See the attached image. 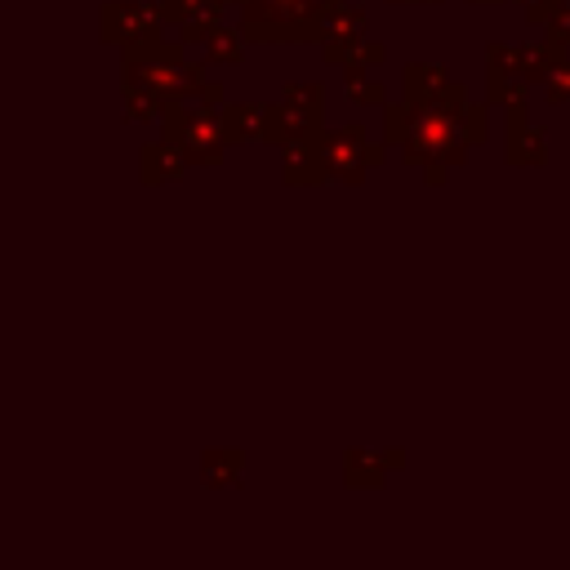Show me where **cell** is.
<instances>
[{
    "mask_svg": "<svg viewBox=\"0 0 570 570\" xmlns=\"http://www.w3.org/2000/svg\"><path fill=\"white\" fill-rule=\"evenodd\" d=\"M223 120L232 142H272V102H227Z\"/></svg>",
    "mask_w": 570,
    "mask_h": 570,
    "instance_id": "13",
    "label": "cell"
},
{
    "mask_svg": "<svg viewBox=\"0 0 570 570\" xmlns=\"http://www.w3.org/2000/svg\"><path fill=\"white\" fill-rule=\"evenodd\" d=\"M365 27H370L365 9H361V4L338 0V4L325 13V22H321V49H343V45H356V40H365Z\"/></svg>",
    "mask_w": 570,
    "mask_h": 570,
    "instance_id": "14",
    "label": "cell"
},
{
    "mask_svg": "<svg viewBox=\"0 0 570 570\" xmlns=\"http://www.w3.org/2000/svg\"><path fill=\"white\" fill-rule=\"evenodd\" d=\"M178 45L160 36V40L138 45V49L125 53V71H120L125 120H151L169 102L191 98V94L205 89V67L200 62H183Z\"/></svg>",
    "mask_w": 570,
    "mask_h": 570,
    "instance_id": "2",
    "label": "cell"
},
{
    "mask_svg": "<svg viewBox=\"0 0 570 570\" xmlns=\"http://www.w3.org/2000/svg\"><path fill=\"white\" fill-rule=\"evenodd\" d=\"M183 169H187V156L169 142V138H160V142H151V147H142V156H138V174H142V183H174V178H183Z\"/></svg>",
    "mask_w": 570,
    "mask_h": 570,
    "instance_id": "15",
    "label": "cell"
},
{
    "mask_svg": "<svg viewBox=\"0 0 570 570\" xmlns=\"http://www.w3.org/2000/svg\"><path fill=\"white\" fill-rule=\"evenodd\" d=\"M383 129H387V142H396L401 160L414 165L432 187H441L445 174L468 160V147L485 142V107H476L468 89L454 85L432 107L401 98L396 107H387Z\"/></svg>",
    "mask_w": 570,
    "mask_h": 570,
    "instance_id": "1",
    "label": "cell"
},
{
    "mask_svg": "<svg viewBox=\"0 0 570 570\" xmlns=\"http://www.w3.org/2000/svg\"><path fill=\"white\" fill-rule=\"evenodd\" d=\"M548 129L539 120L525 116V107H508V142H503V160L508 165H543L548 160Z\"/></svg>",
    "mask_w": 570,
    "mask_h": 570,
    "instance_id": "10",
    "label": "cell"
},
{
    "mask_svg": "<svg viewBox=\"0 0 570 570\" xmlns=\"http://www.w3.org/2000/svg\"><path fill=\"white\" fill-rule=\"evenodd\" d=\"M396 468H405V450H347L343 454V481L379 490Z\"/></svg>",
    "mask_w": 570,
    "mask_h": 570,
    "instance_id": "11",
    "label": "cell"
},
{
    "mask_svg": "<svg viewBox=\"0 0 570 570\" xmlns=\"http://www.w3.org/2000/svg\"><path fill=\"white\" fill-rule=\"evenodd\" d=\"M543 31H548L557 45H566V49H570V4H557V9L543 18Z\"/></svg>",
    "mask_w": 570,
    "mask_h": 570,
    "instance_id": "21",
    "label": "cell"
},
{
    "mask_svg": "<svg viewBox=\"0 0 570 570\" xmlns=\"http://www.w3.org/2000/svg\"><path fill=\"white\" fill-rule=\"evenodd\" d=\"M472 4H503V0H472Z\"/></svg>",
    "mask_w": 570,
    "mask_h": 570,
    "instance_id": "24",
    "label": "cell"
},
{
    "mask_svg": "<svg viewBox=\"0 0 570 570\" xmlns=\"http://www.w3.org/2000/svg\"><path fill=\"white\" fill-rule=\"evenodd\" d=\"M316 156H321V178L325 183H365V174L374 165H383V147L370 142L361 120L325 129L316 138Z\"/></svg>",
    "mask_w": 570,
    "mask_h": 570,
    "instance_id": "5",
    "label": "cell"
},
{
    "mask_svg": "<svg viewBox=\"0 0 570 570\" xmlns=\"http://www.w3.org/2000/svg\"><path fill=\"white\" fill-rule=\"evenodd\" d=\"M165 138L187 156V165H218L223 151L232 147L223 107L200 98V94L165 107Z\"/></svg>",
    "mask_w": 570,
    "mask_h": 570,
    "instance_id": "3",
    "label": "cell"
},
{
    "mask_svg": "<svg viewBox=\"0 0 570 570\" xmlns=\"http://www.w3.org/2000/svg\"><path fill=\"white\" fill-rule=\"evenodd\" d=\"M543 94H548V102H557V107L570 102V62H566V58H561V62L552 67V76L543 80Z\"/></svg>",
    "mask_w": 570,
    "mask_h": 570,
    "instance_id": "20",
    "label": "cell"
},
{
    "mask_svg": "<svg viewBox=\"0 0 570 570\" xmlns=\"http://www.w3.org/2000/svg\"><path fill=\"white\" fill-rule=\"evenodd\" d=\"M160 9H165V22L178 27V40L196 45V40H209L223 27L227 0H160Z\"/></svg>",
    "mask_w": 570,
    "mask_h": 570,
    "instance_id": "9",
    "label": "cell"
},
{
    "mask_svg": "<svg viewBox=\"0 0 570 570\" xmlns=\"http://www.w3.org/2000/svg\"><path fill=\"white\" fill-rule=\"evenodd\" d=\"M245 31L240 27H218L209 40H205V53H209V62H240V53H245Z\"/></svg>",
    "mask_w": 570,
    "mask_h": 570,
    "instance_id": "18",
    "label": "cell"
},
{
    "mask_svg": "<svg viewBox=\"0 0 570 570\" xmlns=\"http://www.w3.org/2000/svg\"><path fill=\"white\" fill-rule=\"evenodd\" d=\"M321 134H325V85L289 80L281 102H272V147L312 142Z\"/></svg>",
    "mask_w": 570,
    "mask_h": 570,
    "instance_id": "6",
    "label": "cell"
},
{
    "mask_svg": "<svg viewBox=\"0 0 570 570\" xmlns=\"http://www.w3.org/2000/svg\"><path fill=\"white\" fill-rule=\"evenodd\" d=\"M387 4H441V0H387Z\"/></svg>",
    "mask_w": 570,
    "mask_h": 570,
    "instance_id": "23",
    "label": "cell"
},
{
    "mask_svg": "<svg viewBox=\"0 0 570 570\" xmlns=\"http://www.w3.org/2000/svg\"><path fill=\"white\" fill-rule=\"evenodd\" d=\"M343 76H347V102H356V107H365V102H387V85L383 80H370L361 67H343Z\"/></svg>",
    "mask_w": 570,
    "mask_h": 570,
    "instance_id": "19",
    "label": "cell"
},
{
    "mask_svg": "<svg viewBox=\"0 0 570 570\" xmlns=\"http://www.w3.org/2000/svg\"><path fill=\"white\" fill-rule=\"evenodd\" d=\"M517 49H521V62H525V71H530L534 85H543L552 76V67L566 58V45H557L548 31L534 36V40H525V45H517Z\"/></svg>",
    "mask_w": 570,
    "mask_h": 570,
    "instance_id": "17",
    "label": "cell"
},
{
    "mask_svg": "<svg viewBox=\"0 0 570 570\" xmlns=\"http://www.w3.org/2000/svg\"><path fill=\"white\" fill-rule=\"evenodd\" d=\"M240 468H245L240 450H205L200 454V481L209 490H232L240 481Z\"/></svg>",
    "mask_w": 570,
    "mask_h": 570,
    "instance_id": "16",
    "label": "cell"
},
{
    "mask_svg": "<svg viewBox=\"0 0 570 570\" xmlns=\"http://www.w3.org/2000/svg\"><path fill=\"white\" fill-rule=\"evenodd\" d=\"M454 85H459V80H450V71L436 67V62H410V67L401 71V98H410V102H419V107L441 102Z\"/></svg>",
    "mask_w": 570,
    "mask_h": 570,
    "instance_id": "12",
    "label": "cell"
},
{
    "mask_svg": "<svg viewBox=\"0 0 570 570\" xmlns=\"http://www.w3.org/2000/svg\"><path fill=\"white\" fill-rule=\"evenodd\" d=\"M534 80L521 62V49L517 45H485V102L490 107H525Z\"/></svg>",
    "mask_w": 570,
    "mask_h": 570,
    "instance_id": "8",
    "label": "cell"
},
{
    "mask_svg": "<svg viewBox=\"0 0 570 570\" xmlns=\"http://www.w3.org/2000/svg\"><path fill=\"white\" fill-rule=\"evenodd\" d=\"M165 9L160 4H142V0H116L102 9V40L107 45H120L125 53L138 49V45H151L160 40L165 31Z\"/></svg>",
    "mask_w": 570,
    "mask_h": 570,
    "instance_id": "7",
    "label": "cell"
},
{
    "mask_svg": "<svg viewBox=\"0 0 570 570\" xmlns=\"http://www.w3.org/2000/svg\"><path fill=\"white\" fill-rule=\"evenodd\" d=\"M249 40H321V22L338 0H236Z\"/></svg>",
    "mask_w": 570,
    "mask_h": 570,
    "instance_id": "4",
    "label": "cell"
},
{
    "mask_svg": "<svg viewBox=\"0 0 570 570\" xmlns=\"http://www.w3.org/2000/svg\"><path fill=\"white\" fill-rule=\"evenodd\" d=\"M557 4H566V0H521L525 18H530V22H539V27H543V18H548V13L557 9Z\"/></svg>",
    "mask_w": 570,
    "mask_h": 570,
    "instance_id": "22",
    "label": "cell"
}]
</instances>
